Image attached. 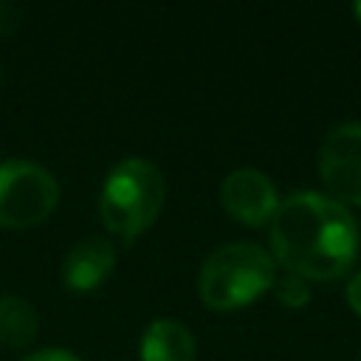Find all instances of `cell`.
Instances as JSON below:
<instances>
[{"instance_id": "1", "label": "cell", "mask_w": 361, "mask_h": 361, "mask_svg": "<svg viewBox=\"0 0 361 361\" xmlns=\"http://www.w3.org/2000/svg\"><path fill=\"white\" fill-rule=\"evenodd\" d=\"M274 257L302 279H338L355 259L358 226L344 203L299 192L279 203L271 220Z\"/></svg>"}, {"instance_id": "2", "label": "cell", "mask_w": 361, "mask_h": 361, "mask_svg": "<svg viewBox=\"0 0 361 361\" xmlns=\"http://www.w3.org/2000/svg\"><path fill=\"white\" fill-rule=\"evenodd\" d=\"M274 257L254 243L220 245L206 257L197 274L200 302L212 310H237L274 288Z\"/></svg>"}, {"instance_id": "3", "label": "cell", "mask_w": 361, "mask_h": 361, "mask_svg": "<svg viewBox=\"0 0 361 361\" xmlns=\"http://www.w3.org/2000/svg\"><path fill=\"white\" fill-rule=\"evenodd\" d=\"M164 175L155 164L144 158H124L116 164L102 186L99 195V214L102 223L124 237L133 240L152 226L164 206Z\"/></svg>"}, {"instance_id": "4", "label": "cell", "mask_w": 361, "mask_h": 361, "mask_svg": "<svg viewBox=\"0 0 361 361\" xmlns=\"http://www.w3.org/2000/svg\"><path fill=\"white\" fill-rule=\"evenodd\" d=\"M59 200L56 178L31 161L0 164V228H31L42 223Z\"/></svg>"}, {"instance_id": "5", "label": "cell", "mask_w": 361, "mask_h": 361, "mask_svg": "<svg viewBox=\"0 0 361 361\" xmlns=\"http://www.w3.org/2000/svg\"><path fill=\"white\" fill-rule=\"evenodd\" d=\"M319 172L338 203L361 206V124L347 121L327 133L319 149Z\"/></svg>"}, {"instance_id": "6", "label": "cell", "mask_w": 361, "mask_h": 361, "mask_svg": "<svg viewBox=\"0 0 361 361\" xmlns=\"http://www.w3.org/2000/svg\"><path fill=\"white\" fill-rule=\"evenodd\" d=\"M220 200H223V209L234 220L254 226V228L271 223L276 209H279L276 189H274L271 178L262 175L259 169L228 172L223 180V189H220Z\"/></svg>"}, {"instance_id": "7", "label": "cell", "mask_w": 361, "mask_h": 361, "mask_svg": "<svg viewBox=\"0 0 361 361\" xmlns=\"http://www.w3.org/2000/svg\"><path fill=\"white\" fill-rule=\"evenodd\" d=\"M113 265H116L113 245L104 237H85L68 251L62 262V282L76 293H87L96 290L110 276Z\"/></svg>"}, {"instance_id": "8", "label": "cell", "mask_w": 361, "mask_h": 361, "mask_svg": "<svg viewBox=\"0 0 361 361\" xmlns=\"http://www.w3.org/2000/svg\"><path fill=\"white\" fill-rule=\"evenodd\" d=\"M195 338L180 322L158 319L144 330L141 361H195Z\"/></svg>"}, {"instance_id": "9", "label": "cell", "mask_w": 361, "mask_h": 361, "mask_svg": "<svg viewBox=\"0 0 361 361\" xmlns=\"http://www.w3.org/2000/svg\"><path fill=\"white\" fill-rule=\"evenodd\" d=\"M39 319L37 310L20 296H0V344L25 347L37 338Z\"/></svg>"}, {"instance_id": "10", "label": "cell", "mask_w": 361, "mask_h": 361, "mask_svg": "<svg viewBox=\"0 0 361 361\" xmlns=\"http://www.w3.org/2000/svg\"><path fill=\"white\" fill-rule=\"evenodd\" d=\"M274 293L282 305L288 307H302L307 305L310 299V290H307V279L296 276V274H285V276H276L274 279Z\"/></svg>"}, {"instance_id": "11", "label": "cell", "mask_w": 361, "mask_h": 361, "mask_svg": "<svg viewBox=\"0 0 361 361\" xmlns=\"http://www.w3.org/2000/svg\"><path fill=\"white\" fill-rule=\"evenodd\" d=\"M23 23V8L14 3H0V34L17 31Z\"/></svg>"}, {"instance_id": "12", "label": "cell", "mask_w": 361, "mask_h": 361, "mask_svg": "<svg viewBox=\"0 0 361 361\" xmlns=\"http://www.w3.org/2000/svg\"><path fill=\"white\" fill-rule=\"evenodd\" d=\"M23 361H79V358L73 353H65V350H39V353H31Z\"/></svg>"}, {"instance_id": "13", "label": "cell", "mask_w": 361, "mask_h": 361, "mask_svg": "<svg viewBox=\"0 0 361 361\" xmlns=\"http://www.w3.org/2000/svg\"><path fill=\"white\" fill-rule=\"evenodd\" d=\"M347 305L361 316V271L350 279V285H347Z\"/></svg>"}, {"instance_id": "14", "label": "cell", "mask_w": 361, "mask_h": 361, "mask_svg": "<svg viewBox=\"0 0 361 361\" xmlns=\"http://www.w3.org/2000/svg\"><path fill=\"white\" fill-rule=\"evenodd\" d=\"M355 17L361 20V3H355Z\"/></svg>"}]
</instances>
